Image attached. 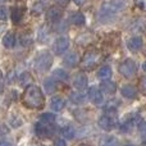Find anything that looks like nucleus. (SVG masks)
Segmentation results:
<instances>
[{
  "mask_svg": "<svg viewBox=\"0 0 146 146\" xmlns=\"http://www.w3.org/2000/svg\"><path fill=\"white\" fill-rule=\"evenodd\" d=\"M131 128H132V121H128L124 124H122V131L123 132H128Z\"/></svg>",
  "mask_w": 146,
  "mask_h": 146,
  "instance_id": "obj_32",
  "label": "nucleus"
},
{
  "mask_svg": "<svg viewBox=\"0 0 146 146\" xmlns=\"http://www.w3.org/2000/svg\"><path fill=\"white\" fill-rule=\"evenodd\" d=\"M53 76L56 78V80H59V81H67L68 80V73H67L64 69H55V71L53 72Z\"/></svg>",
  "mask_w": 146,
  "mask_h": 146,
  "instance_id": "obj_23",
  "label": "nucleus"
},
{
  "mask_svg": "<svg viewBox=\"0 0 146 146\" xmlns=\"http://www.w3.org/2000/svg\"><path fill=\"white\" fill-rule=\"evenodd\" d=\"M142 45H144V40L140 36H135V37L129 38V41L127 42V46L131 51H139L141 50Z\"/></svg>",
  "mask_w": 146,
  "mask_h": 146,
  "instance_id": "obj_11",
  "label": "nucleus"
},
{
  "mask_svg": "<svg viewBox=\"0 0 146 146\" xmlns=\"http://www.w3.org/2000/svg\"><path fill=\"white\" fill-rule=\"evenodd\" d=\"M0 146H12V144H10L9 141H5V140H1V141H0Z\"/></svg>",
  "mask_w": 146,
  "mask_h": 146,
  "instance_id": "obj_38",
  "label": "nucleus"
},
{
  "mask_svg": "<svg viewBox=\"0 0 146 146\" xmlns=\"http://www.w3.org/2000/svg\"><path fill=\"white\" fill-rule=\"evenodd\" d=\"M88 99H90L94 104H96V105H100L104 100L101 91L99 90L98 87H95V86H92V87L88 88Z\"/></svg>",
  "mask_w": 146,
  "mask_h": 146,
  "instance_id": "obj_8",
  "label": "nucleus"
},
{
  "mask_svg": "<svg viewBox=\"0 0 146 146\" xmlns=\"http://www.w3.org/2000/svg\"><path fill=\"white\" fill-rule=\"evenodd\" d=\"M126 146H133V145H126Z\"/></svg>",
  "mask_w": 146,
  "mask_h": 146,
  "instance_id": "obj_44",
  "label": "nucleus"
},
{
  "mask_svg": "<svg viewBox=\"0 0 146 146\" xmlns=\"http://www.w3.org/2000/svg\"><path fill=\"white\" fill-rule=\"evenodd\" d=\"M142 69H144V71L146 72V62H145V63H144V64H142Z\"/></svg>",
  "mask_w": 146,
  "mask_h": 146,
  "instance_id": "obj_41",
  "label": "nucleus"
},
{
  "mask_svg": "<svg viewBox=\"0 0 146 146\" xmlns=\"http://www.w3.org/2000/svg\"><path fill=\"white\" fill-rule=\"evenodd\" d=\"M121 94L127 99H135L137 96V90L132 85H124L121 88Z\"/></svg>",
  "mask_w": 146,
  "mask_h": 146,
  "instance_id": "obj_15",
  "label": "nucleus"
},
{
  "mask_svg": "<svg viewBox=\"0 0 146 146\" xmlns=\"http://www.w3.org/2000/svg\"><path fill=\"white\" fill-rule=\"evenodd\" d=\"M4 1H7V0H0V3H4Z\"/></svg>",
  "mask_w": 146,
  "mask_h": 146,
  "instance_id": "obj_43",
  "label": "nucleus"
},
{
  "mask_svg": "<svg viewBox=\"0 0 146 146\" xmlns=\"http://www.w3.org/2000/svg\"><path fill=\"white\" fill-rule=\"evenodd\" d=\"M139 87H140V91H141L142 94H145V95H146V76H145V77H141V78H140Z\"/></svg>",
  "mask_w": 146,
  "mask_h": 146,
  "instance_id": "obj_30",
  "label": "nucleus"
},
{
  "mask_svg": "<svg viewBox=\"0 0 146 146\" xmlns=\"http://www.w3.org/2000/svg\"><path fill=\"white\" fill-rule=\"evenodd\" d=\"M41 121L42 122H46V123H54V121H55V115H54L53 113H44L40 117Z\"/></svg>",
  "mask_w": 146,
  "mask_h": 146,
  "instance_id": "obj_26",
  "label": "nucleus"
},
{
  "mask_svg": "<svg viewBox=\"0 0 146 146\" xmlns=\"http://www.w3.org/2000/svg\"><path fill=\"white\" fill-rule=\"evenodd\" d=\"M3 45L7 49H12L15 45V36L12 32H8L7 35L3 37Z\"/></svg>",
  "mask_w": 146,
  "mask_h": 146,
  "instance_id": "obj_17",
  "label": "nucleus"
},
{
  "mask_svg": "<svg viewBox=\"0 0 146 146\" xmlns=\"http://www.w3.org/2000/svg\"><path fill=\"white\" fill-rule=\"evenodd\" d=\"M71 22L74 26H83L85 25V22H86L85 15H83L82 13H80V12L73 13V14L71 15Z\"/></svg>",
  "mask_w": 146,
  "mask_h": 146,
  "instance_id": "obj_18",
  "label": "nucleus"
},
{
  "mask_svg": "<svg viewBox=\"0 0 146 146\" xmlns=\"http://www.w3.org/2000/svg\"><path fill=\"white\" fill-rule=\"evenodd\" d=\"M51 64H53V56L50 53L45 51V53H41L40 55L36 58L35 60V68L38 72H45L48 69H50Z\"/></svg>",
  "mask_w": 146,
  "mask_h": 146,
  "instance_id": "obj_3",
  "label": "nucleus"
},
{
  "mask_svg": "<svg viewBox=\"0 0 146 146\" xmlns=\"http://www.w3.org/2000/svg\"><path fill=\"white\" fill-rule=\"evenodd\" d=\"M100 146H117V139L114 136H105L101 139Z\"/></svg>",
  "mask_w": 146,
  "mask_h": 146,
  "instance_id": "obj_22",
  "label": "nucleus"
},
{
  "mask_svg": "<svg viewBox=\"0 0 146 146\" xmlns=\"http://www.w3.org/2000/svg\"><path fill=\"white\" fill-rule=\"evenodd\" d=\"M111 74H113V72H111V68L109 66L101 67L98 72V77L101 78V80H109L111 77Z\"/></svg>",
  "mask_w": 146,
  "mask_h": 146,
  "instance_id": "obj_20",
  "label": "nucleus"
},
{
  "mask_svg": "<svg viewBox=\"0 0 146 146\" xmlns=\"http://www.w3.org/2000/svg\"><path fill=\"white\" fill-rule=\"evenodd\" d=\"M44 87H45V91L48 94H53L56 90V83L54 82L53 78H48V80L44 81Z\"/></svg>",
  "mask_w": 146,
  "mask_h": 146,
  "instance_id": "obj_21",
  "label": "nucleus"
},
{
  "mask_svg": "<svg viewBox=\"0 0 146 146\" xmlns=\"http://www.w3.org/2000/svg\"><path fill=\"white\" fill-rule=\"evenodd\" d=\"M54 146H67V144L63 140H56V141L54 142Z\"/></svg>",
  "mask_w": 146,
  "mask_h": 146,
  "instance_id": "obj_37",
  "label": "nucleus"
},
{
  "mask_svg": "<svg viewBox=\"0 0 146 146\" xmlns=\"http://www.w3.org/2000/svg\"><path fill=\"white\" fill-rule=\"evenodd\" d=\"M23 14H25V8L23 7H13L10 9V15H12V21L13 23L18 25L22 21Z\"/></svg>",
  "mask_w": 146,
  "mask_h": 146,
  "instance_id": "obj_10",
  "label": "nucleus"
},
{
  "mask_svg": "<svg viewBox=\"0 0 146 146\" xmlns=\"http://www.w3.org/2000/svg\"><path fill=\"white\" fill-rule=\"evenodd\" d=\"M8 133V127L4 123H0V136L1 135H7Z\"/></svg>",
  "mask_w": 146,
  "mask_h": 146,
  "instance_id": "obj_35",
  "label": "nucleus"
},
{
  "mask_svg": "<svg viewBox=\"0 0 146 146\" xmlns=\"http://www.w3.org/2000/svg\"><path fill=\"white\" fill-rule=\"evenodd\" d=\"M73 85H74V87L80 91L85 90V88L87 87V77H86L83 73H80V74L76 76L74 81H73Z\"/></svg>",
  "mask_w": 146,
  "mask_h": 146,
  "instance_id": "obj_14",
  "label": "nucleus"
},
{
  "mask_svg": "<svg viewBox=\"0 0 146 146\" xmlns=\"http://www.w3.org/2000/svg\"><path fill=\"white\" fill-rule=\"evenodd\" d=\"M62 135H63L67 140H71L74 137V131H73L72 127H66V128H63V131H62Z\"/></svg>",
  "mask_w": 146,
  "mask_h": 146,
  "instance_id": "obj_27",
  "label": "nucleus"
},
{
  "mask_svg": "<svg viewBox=\"0 0 146 146\" xmlns=\"http://www.w3.org/2000/svg\"><path fill=\"white\" fill-rule=\"evenodd\" d=\"M104 59L103 54L99 50H90L83 55L82 58V67L85 69H92Z\"/></svg>",
  "mask_w": 146,
  "mask_h": 146,
  "instance_id": "obj_2",
  "label": "nucleus"
},
{
  "mask_svg": "<svg viewBox=\"0 0 146 146\" xmlns=\"http://www.w3.org/2000/svg\"><path fill=\"white\" fill-rule=\"evenodd\" d=\"M3 90H4V85H3V83L0 82V94L3 92Z\"/></svg>",
  "mask_w": 146,
  "mask_h": 146,
  "instance_id": "obj_40",
  "label": "nucleus"
},
{
  "mask_svg": "<svg viewBox=\"0 0 146 146\" xmlns=\"http://www.w3.org/2000/svg\"><path fill=\"white\" fill-rule=\"evenodd\" d=\"M100 90H103L105 94H109V95H113L117 91V86L113 81L110 80H104L103 82L100 83Z\"/></svg>",
  "mask_w": 146,
  "mask_h": 146,
  "instance_id": "obj_12",
  "label": "nucleus"
},
{
  "mask_svg": "<svg viewBox=\"0 0 146 146\" xmlns=\"http://www.w3.org/2000/svg\"><path fill=\"white\" fill-rule=\"evenodd\" d=\"M98 19L100 21V22H103V23H108V22H110V21H113L114 19V12H113V9H111L110 7H105V8H103V9L99 12V15H98Z\"/></svg>",
  "mask_w": 146,
  "mask_h": 146,
  "instance_id": "obj_9",
  "label": "nucleus"
},
{
  "mask_svg": "<svg viewBox=\"0 0 146 146\" xmlns=\"http://www.w3.org/2000/svg\"><path fill=\"white\" fill-rule=\"evenodd\" d=\"M99 126L103 129L109 131V129H111L114 127V119L110 118L109 115H106V114H104V115H101L100 119H99Z\"/></svg>",
  "mask_w": 146,
  "mask_h": 146,
  "instance_id": "obj_13",
  "label": "nucleus"
},
{
  "mask_svg": "<svg viewBox=\"0 0 146 146\" xmlns=\"http://www.w3.org/2000/svg\"><path fill=\"white\" fill-rule=\"evenodd\" d=\"M135 4H136L140 9L146 10V0H135Z\"/></svg>",
  "mask_w": 146,
  "mask_h": 146,
  "instance_id": "obj_33",
  "label": "nucleus"
},
{
  "mask_svg": "<svg viewBox=\"0 0 146 146\" xmlns=\"http://www.w3.org/2000/svg\"><path fill=\"white\" fill-rule=\"evenodd\" d=\"M54 131H55V128H54V126L51 123H46V122H37V123L35 124V132L37 136L40 137H51L54 135Z\"/></svg>",
  "mask_w": 146,
  "mask_h": 146,
  "instance_id": "obj_5",
  "label": "nucleus"
},
{
  "mask_svg": "<svg viewBox=\"0 0 146 146\" xmlns=\"http://www.w3.org/2000/svg\"><path fill=\"white\" fill-rule=\"evenodd\" d=\"M69 46V40L67 37H59L55 40V42H54V53L56 54V55H62L63 53H66L67 49H68Z\"/></svg>",
  "mask_w": 146,
  "mask_h": 146,
  "instance_id": "obj_6",
  "label": "nucleus"
},
{
  "mask_svg": "<svg viewBox=\"0 0 146 146\" xmlns=\"http://www.w3.org/2000/svg\"><path fill=\"white\" fill-rule=\"evenodd\" d=\"M53 1L56 3V4H59V5H62V7H66V5L69 3V0H53Z\"/></svg>",
  "mask_w": 146,
  "mask_h": 146,
  "instance_id": "obj_36",
  "label": "nucleus"
},
{
  "mask_svg": "<svg viewBox=\"0 0 146 146\" xmlns=\"http://www.w3.org/2000/svg\"><path fill=\"white\" fill-rule=\"evenodd\" d=\"M80 146H90V145H86V144H82V145H80Z\"/></svg>",
  "mask_w": 146,
  "mask_h": 146,
  "instance_id": "obj_42",
  "label": "nucleus"
},
{
  "mask_svg": "<svg viewBox=\"0 0 146 146\" xmlns=\"http://www.w3.org/2000/svg\"><path fill=\"white\" fill-rule=\"evenodd\" d=\"M69 99H71V101L73 104H81V103H83V100H85L83 95H81L80 92H72L71 96H69Z\"/></svg>",
  "mask_w": 146,
  "mask_h": 146,
  "instance_id": "obj_25",
  "label": "nucleus"
},
{
  "mask_svg": "<svg viewBox=\"0 0 146 146\" xmlns=\"http://www.w3.org/2000/svg\"><path fill=\"white\" fill-rule=\"evenodd\" d=\"M64 106H66V101H64V99L60 98V96L53 98V100H51V103H50V108H51V110H54V111H60Z\"/></svg>",
  "mask_w": 146,
  "mask_h": 146,
  "instance_id": "obj_16",
  "label": "nucleus"
},
{
  "mask_svg": "<svg viewBox=\"0 0 146 146\" xmlns=\"http://www.w3.org/2000/svg\"><path fill=\"white\" fill-rule=\"evenodd\" d=\"M124 5H126V0H111L109 7L114 10H121L124 8Z\"/></svg>",
  "mask_w": 146,
  "mask_h": 146,
  "instance_id": "obj_24",
  "label": "nucleus"
},
{
  "mask_svg": "<svg viewBox=\"0 0 146 146\" xmlns=\"http://www.w3.org/2000/svg\"><path fill=\"white\" fill-rule=\"evenodd\" d=\"M23 105L28 109H42L45 105V98L38 86L31 85L25 90L22 95Z\"/></svg>",
  "mask_w": 146,
  "mask_h": 146,
  "instance_id": "obj_1",
  "label": "nucleus"
},
{
  "mask_svg": "<svg viewBox=\"0 0 146 146\" xmlns=\"http://www.w3.org/2000/svg\"><path fill=\"white\" fill-rule=\"evenodd\" d=\"M8 17V10L5 7H0V21H5Z\"/></svg>",
  "mask_w": 146,
  "mask_h": 146,
  "instance_id": "obj_31",
  "label": "nucleus"
},
{
  "mask_svg": "<svg viewBox=\"0 0 146 146\" xmlns=\"http://www.w3.org/2000/svg\"><path fill=\"white\" fill-rule=\"evenodd\" d=\"M62 15H63V12H62L60 8L51 7V8H49L48 12H46V19L51 23H56L60 21Z\"/></svg>",
  "mask_w": 146,
  "mask_h": 146,
  "instance_id": "obj_7",
  "label": "nucleus"
},
{
  "mask_svg": "<svg viewBox=\"0 0 146 146\" xmlns=\"http://www.w3.org/2000/svg\"><path fill=\"white\" fill-rule=\"evenodd\" d=\"M139 131L141 132V135H146V122H141L139 124Z\"/></svg>",
  "mask_w": 146,
  "mask_h": 146,
  "instance_id": "obj_34",
  "label": "nucleus"
},
{
  "mask_svg": "<svg viewBox=\"0 0 146 146\" xmlns=\"http://www.w3.org/2000/svg\"><path fill=\"white\" fill-rule=\"evenodd\" d=\"M31 81H32V77H31L30 73H23V74L21 76V85H22V86L28 85Z\"/></svg>",
  "mask_w": 146,
  "mask_h": 146,
  "instance_id": "obj_28",
  "label": "nucleus"
},
{
  "mask_svg": "<svg viewBox=\"0 0 146 146\" xmlns=\"http://www.w3.org/2000/svg\"><path fill=\"white\" fill-rule=\"evenodd\" d=\"M21 42H22L23 46H28V45H31V42H32V38H31L30 35H26V33H23L22 38H21Z\"/></svg>",
  "mask_w": 146,
  "mask_h": 146,
  "instance_id": "obj_29",
  "label": "nucleus"
},
{
  "mask_svg": "<svg viewBox=\"0 0 146 146\" xmlns=\"http://www.w3.org/2000/svg\"><path fill=\"white\" fill-rule=\"evenodd\" d=\"M137 72V66L132 59H126L119 66V73L126 78H132Z\"/></svg>",
  "mask_w": 146,
  "mask_h": 146,
  "instance_id": "obj_4",
  "label": "nucleus"
},
{
  "mask_svg": "<svg viewBox=\"0 0 146 146\" xmlns=\"http://www.w3.org/2000/svg\"><path fill=\"white\" fill-rule=\"evenodd\" d=\"M73 1H74L77 5H81V4H82V3H83V0H73Z\"/></svg>",
  "mask_w": 146,
  "mask_h": 146,
  "instance_id": "obj_39",
  "label": "nucleus"
},
{
  "mask_svg": "<svg viewBox=\"0 0 146 146\" xmlns=\"http://www.w3.org/2000/svg\"><path fill=\"white\" fill-rule=\"evenodd\" d=\"M78 55L76 53H71V54H68V55L64 58V64H66L67 67H76L77 66V63H78Z\"/></svg>",
  "mask_w": 146,
  "mask_h": 146,
  "instance_id": "obj_19",
  "label": "nucleus"
}]
</instances>
